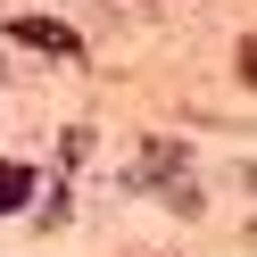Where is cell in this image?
Segmentation results:
<instances>
[{
	"label": "cell",
	"mask_w": 257,
	"mask_h": 257,
	"mask_svg": "<svg viewBox=\"0 0 257 257\" xmlns=\"http://www.w3.org/2000/svg\"><path fill=\"white\" fill-rule=\"evenodd\" d=\"M17 42H34V50H58V58H75V34H67V25H42V17H17Z\"/></svg>",
	"instance_id": "6da1fadb"
},
{
	"label": "cell",
	"mask_w": 257,
	"mask_h": 257,
	"mask_svg": "<svg viewBox=\"0 0 257 257\" xmlns=\"http://www.w3.org/2000/svg\"><path fill=\"white\" fill-rule=\"evenodd\" d=\"M34 199V166H0V216Z\"/></svg>",
	"instance_id": "7a4b0ae2"
},
{
	"label": "cell",
	"mask_w": 257,
	"mask_h": 257,
	"mask_svg": "<svg viewBox=\"0 0 257 257\" xmlns=\"http://www.w3.org/2000/svg\"><path fill=\"white\" fill-rule=\"evenodd\" d=\"M166 174H183V150H174V141L166 150H141V183H166Z\"/></svg>",
	"instance_id": "3957f363"
}]
</instances>
